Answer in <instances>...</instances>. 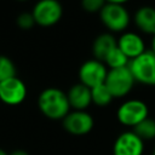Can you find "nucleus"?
<instances>
[{
    "mask_svg": "<svg viewBox=\"0 0 155 155\" xmlns=\"http://www.w3.org/2000/svg\"><path fill=\"white\" fill-rule=\"evenodd\" d=\"M0 155H8V154H7L4 149H1V148H0Z\"/></svg>",
    "mask_w": 155,
    "mask_h": 155,
    "instance_id": "nucleus-24",
    "label": "nucleus"
},
{
    "mask_svg": "<svg viewBox=\"0 0 155 155\" xmlns=\"http://www.w3.org/2000/svg\"><path fill=\"white\" fill-rule=\"evenodd\" d=\"M117 47L131 61L145 52V42L143 38L134 31H124L117 39Z\"/></svg>",
    "mask_w": 155,
    "mask_h": 155,
    "instance_id": "nucleus-11",
    "label": "nucleus"
},
{
    "mask_svg": "<svg viewBox=\"0 0 155 155\" xmlns=\"http://www.w3.org/2000/svg\"><path fill=\"white\" fill-rule=\"evenodd\" d=\"M117 46V39L111 33H102L99 34L92 44V54L96 59L104 63L108 53Z\"/></svg>",
    "mask_w": 155,
    "mask_h": 155,
    "instance_id": "nucleus-14",
    "label": "nucleus"
},
{
    "mask_svg": "<svg viewBox=\"0 0 155 155\" xmlns=\"http://www.w3.org/2000/svg\"><path fill=\"white\" fill-rule=\"evenodd\" d=\"M40 111L51 120H63L70 111L67 93L57 87L45 88L38 98Z\"/></svg>",
    "mask_w": 155,
    "mask_h": 155,
    "instance_id": "nucleus-1",
    "label": "nucleus"
},
{
    "mask_svg": "<svg viewBox=\"0 0 155 155\" xmlns=\"http://www.w3.org/2000/svg\"><path fill=\"white\" fill-rule=\"evenodd\" d=\"M13 76H16V67L13 62L6 56H0V82Z\"/></svg>",
    "mask_w": 155,
    "mask_h": 155,
    "instance_id": "nucleus-18",
    "label": "nucleus"
},
{
    "mask_svg": "<svg viewBox=\"0 0 155 155\" xmlns=\"http://www.w3.org/2000/svg\"><path fill=\"white\" fill-rule=\"evenodd\" d=\"M63 128L73 136H85L90 133L94 126V120L86 110H70L62 120Z\"/></svg>",
    "mask_w": 155,
    "mask_h": 155,
    "instance_id": "nucleus-8",
    "label": "nucleus"
},
{
    "mask_svg": "<svg viewBox=\"0 0 155 155\" xmlns=\"http://www.w3.org/2000/svg\"><path fill=\"white\" fill-rule=\"evenodd\" d=\"M117 121L127 127H136L139 122L149 117V109L140 99H128L120 104L116 111Z\"/></svg>",
    "mask_w": 155,
    "mask_h": 155,
    "instance_id": "nucleus-5",
    "label": "nucleus"
},
{
    "mask_svg": "<svg viewBox=\"0 0 155 155\" xmlns=\"http://www.w3.org/2000/svg\"><path fill=\"white\" fill-rule=\"evenodd\" d=\"M17 24L19 28L22 29H30L34 24H35V21H34V17L31 15V12H23L21 13L18 17H17Z\"/></svg>",
    "mask_w": 155,
    "mask_h": 155,
    "instance_id": "nucleus-20",
    "label": "nucleus"
},
{
    "mask_svg": "<svg viewBox=\"0 0 155 155\" xmlns=\"http://www.w3.org/2000/svg\"><path fill=\"white\" fill-rule=\"evenodd\" d=\"M144 140L133 131H126L117 136L113 145V155H143Z\"/></svg>",
    "mask_w": 155,
    "mask_h": 155,
    "instance_id": "nucleus-10",
    "label": "nucleus"
},
{
    "mask_svg": "<svg viewBox=\"0 0 155 155\" xmlns=\"http://www.w3.org/2000/svg\"><path fill=\"white\" fill-rule=\"evenodd\" d=\"M108 74V68L107 65L93 58L84 62L81 67L79 68V79L80 82L88 88H93L98 85L104 84Z\"/></svg>",
    "mask_w": 155,
    "mask_h": 155,
    "instance_id": "nucleus-7",
    "label": "nucleus"
},
{
    "mask_svg": "<svg viewBox=\"0 0 155 155\" xmlns=\"http://www.w3.org/2000/svg\"><path fill=\"white\" fill-rule=\"evenodd\" d=\"M107 2H111V4H120V5H125L127 1L130 0H105Z\"/></svg>",
    "mask_w": 155,
    "mask_h": 155,
    "instance_id": "nucleus-22",
    "label": "nucleus"
},
{
    "mask_svg": "<svg viewBox=\"0 0 155 155\" xmlns=\"http://www.w3.org/2000/svg\"><path fill=\"white\" fill-rule=\"evenodd\" d=\"M8 155H29V153L27 150H23V149H16V150L11 151Z\"/></svg>",
    "mask_w": 155,
    "mask_h": 155,
    "instance_id": "nucleus-21",
    "label": "nucleus"
},
{
    "mask_svg": "<svg viewBox=\"0 0 155 155\" xmlns=\"http://www.w3.org/2000/svg\"><path fill=\"white\" fill-rule=\"evenodd\" d=\"M105 4V0H81L82 8L88 13H99Z\"/></svg>",
    "mask_w": 155,
    "mask_h": 155,
    "instance_id": "nucleus-19",
    "label": "nucleus"
},
{
    "mask_svg": "<svg viewBox=\"0 0 155 155\" xmlns=\"http://www.w3.org/2000/svg\"><path fill=\"white\" fill-rule=\"evenodd\" d=\"M27 97V86L17 76L0 82V101L8 105L21 104Z\"/></svg>",
    "mask_w": 155,
    "mask_h": 155,
    "instance_id": "nucleus-9",
    "label": "nucleus"
},
{
    "mask_svg": "<svg viewBox=\"0 0 155 155\" xmlns=\"http://www.w3.org/2000/svg\"><path fill=\"white\" fill-rule=\"evenodd\" d=\"M91 97H92V103L96 104L97 107H107L114 99L113 94L110 93L105 84L91 88Z\"/></svg>",
    "mask_w": 155,
    "mask_h": 155,
    "instance_id": "nucleus-16",
    "label": "nucleus"
},
{
    "mask_svg": "<svg viewBox=\"0 0 155 155\" xmlns=\"http://www.w3.org/2000/svg\"><path fill=\"white\" fill-rule=\"evenodd\" d=\"M150 51L155 54V35H153L151 38V44H150Z\"/></svg>",
    "mask_w": 155,
    "mask_h": 155,
    "instance_id": "nucleus-23",
    "label": "nucleus"
},
{
    "mask_svg": "<svg viewBox=\"0 0 155 155\" xmlns=\"http://www.w3.org/2000/svg\"><path fill=\"white\" fill-rule=\"evenodd\" d=\"M153 155H155V147H154V153H153Z\"/></svg>",
    "mask_w": 155,
    "mask_h": 155,
    "instance_id": "nucleus-25",
    "label": "nucleus"
},
{
    "mask_svg": "<svg viewBox=\"0 0 155 155\" xmlns=\"http://www.w3.org/2000/svg\"><path fill=\"white\" fill-rule=\"evenodd\" d=\"M128 63H130V59L117 46L113 48L104 59V64L108 67V69L124 68V67H127Z\"/></svg>",
    "mask_w": 155,
    "mask_h": 155,
    "instance_id": "nucleus-15",
    "label": "nucleus"
},
{
    "mask_svg": "<svg viewBox=\"0 0 155 155\" xmlns=\"http://www.w3.org/2000/svg\"><path fill=\"white\" fill-rule=\"evenodd\" d=\"M136 27L144 34L155 35V7L142 6L133 15Z\"/></svg>",
    "mask_w": 155,
    "mask_h": 155,
    "instance_id": "nucleus-13",
    "label": "nucleus"
},
{
    "mask_svg": "<svg viewBox=\"0 0 155 155\" xmlns=\"http://www.w3.org/2000/svg\"><path fill=\"white\" fill-rule=\"evenodd\" d=\"M67 97L73 110H86L92 104L91 88L81 82L73 85L67 92Z\"/></svg>",
    "mask_w": 155,
    "mask_h": 155,
    "instance_id": "nucleus-12",
    "label": "nucleus"
},
{
    "mask_svg": "<svg viewBox=\"0 0 155 155\" xmlns=\"http://www.w3.org/2000/svg\"><path fill=\"white\" fill-rule=\"evenodd\" d=\"M142 140H151L155 138V120L151 117H147L142 122H139L132 130Z\"/></svg>",
    "mask_w": 155,
    "mask_h": 155,
    "instance_id": "nucleus-17",
    "label": "nucleus"
},
{
    "mask_svg": "<svg viewBox=\"0 0 155 155\" xmlns=\"http://www.w3.org/2000/svg\"><path fill=\"white\" fill-rule=\"evenodd\" d=\"M35 24L51 27L58 23L63 15V7L58 0H39L31 11Z\"/></svg>",
    "mask_w": 155,
    "mask_h": 155,
    "instance_id": "nucleus-6",
    "label": "nucleus"
},
{
    "mask_svg": "<svg viewBox=\"0 0 155 155\" xmlns=\"http://www.w3.org/2000/svg\"><path fill=\"white\" fill-rule=\"evenodd\" d=\"M128 68L136 82L147 86H155V54L147 50L128 63Z\"/></svg>",
    "mask_w": 155,
    "mask_h": 155,
    "instance_id": "nucleus-3",
    "label": "nucleus"
},
{
    "mask_svg": "<svg viewBox=\"0 0 155 155\" xmlns=\"http://www.w3.org/2000/svg\"><path fill=\"white\" fill-rule=\"evenodd\" d=\"M99 18L110 33H124L131 22L127 8L124 5L111 2H107L103 6L99 12Z\"/></svg>",
    "mask_w": 155,
    "mask_h": 155,
    "instance_id": "nucleus-2",
    "label": "nucleus"
},
{
    "mask_svg": "<svg viewBox=\"0 0 155 155\" xmlns=\"http://www.w3.org/2000/svg\"><path fill=\"white\" fill-rule=\"evenodd\" d=\"M19 1H24V0H19Z\"/></svg>",
    "mask_w": 155,
    "mask_h": 155,
    "instance_id": "nucleus-26",
    "label": "nucleus"
},
{
    "mask_svg": "<svg viewBox=\"0 0 155 155\" xmlns=\"http://www.w3.org/2000/svg\"><path fill=\"white\" fill-rule=\"evenodd\" d=\"M134 82V78L128 65L117 69H108L107 79L104 81L114 98H122L127 96L132 91Z\"/></svg>",
    "mask_w": 155,
    "mask_h": 155,
    "instance_id": "nucleus-4",
    "label": "nucleus"
}]
</instances>
